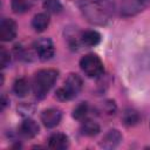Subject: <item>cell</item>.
Instances as JSON below:
<instances>
[{
  "label": "cell",
  "mask_w": 150,
  "mask_h": 150,
  "mask_svg": "<svg viewBox=\"0 0 150 150\" xmlns=\"http://www.w3.org/2000/svg\"><path fill=\"white\" fill-rule=\"evenodd\" d=\"M82 89V80L76 74H70L62 88L56 91V96L61 101H67L75 97Z\"/></svg>",
  "instance_id": "cell-2"
},
{
  "label": "cell",
  "mask_w": 150,
  "mask_h": 150,
  "mask_svg": "<svg viewBox=\"0 0 150 150\" xmlns=\"http://www.w3.org/2000/svg\"><path fill=\"white\" fill-rule=\"evenodd\" d=\"M80 67L82 71L89 77H97L103 73V63L95 54L84 55L80 60Z\"/></svg>",
  "instance_id": "cell-3"
},
{
  "label": "cell",
  "mask_w": 150,
  "mask_h": 150,
  "mask_svg": "<svg viewBox=\"0 0 150 150\" xmlns=\"http://www.w3.org/2000/svg\"><path fill=\"white\" fill-rule=\"evenodd\" d=\"M121 141H122V135L120 134V131L116 129H112L104 135L101 142V146L105 149H112V148H116Z\"/></svg>",
  "instance_id": "cell-9"
},
{
  "label": "cell",
  "mask_w": 150,
  "mask_h": 150,
  "mask_svg": "<svg viewBox=\"0 0 150 150\" xmlns=\"http://www.w3.org/2000/svg\"><path fill=\"white\" fill-rule=\"evenodd\" d=\"M61 117H62V114L59 109H55V108H50V109H47L42 112L41 115V121L43 123L45 127L47 128H54L56 127L60 121H61Z\"/></svg>",
  "instance_id": "cell-8"
},
{
  "label": "cell",
  "mask_w": 150,
  "mask_h": 150,
  "mask_svg": "<svg viewBox=\"0 0 150 150\" xmlns=\"http://www.w3.org/2000/svg\"><path fill=\"white\" fill-rule=\"evenodd\" d=\"M123 123L125 125H135L138 121H139V115L135 111V110H125L123 114Z\"/></svg>",
  "instance_id": "cell-16"
},
{
  "label": "cell",
  "mask_w": 150,
  "mask_h": 150,
  "mask_svg": "<svg viewBox=\"0 0 150 150\" xmlns=\"http://www.w3.org/2000/svg\"><path fill=\"white\" fill-rule=\"evenodd\" d=\"M68 137L64 134H53L48 139V146L54 150H63L68 148Z\"/></svg>",
  "instance_id": "cell-10"
},
{
  "label": "cell",
  "mask_w": 150,
  "mask_h": 150,
  "mask_svg": "<svg viewBox=\"0 0 150 150\" xmlns=\"http://www.w3.org/2000/svg\"><path fill=\"white\" fill-rule=\"evenodd\" d=\"M150 0H127L122 6V14L125 16L134 15L141 11H143L148 5Z\"/></svg>",
  "instance_id": "cell-6"
},
{
  "label": "cell",
  "mask_w": 150,
  "mask_h": 150,
  "mask_svg": "<svg viewBox=\"0 0 150 150\" xmlns=\"http://www.w3.org/2000/svg\"><path fill=\"white\" fill-rule=\"evenodd\" d=\"M59 73L55 69L39 70L33 79V91L38 98H43L54 86Z\"/></svg>",
  "instance_id": "cell-1"
},
{
  "label": "cell",
  "mask_w": 150,
  "mask_h": 150,
  "mask_svg": "<svg viewBox=\"0 0 150 150\" xmlns=\"http://www.w3.org/2000/svg\"><path fill=\"white\" fill-rule=\"evenodd\" d=\"M100 131V125L91 121V120H86L81 124V132L86 136H95Z\"/></svg>",
  "instance_id": "cell-14"
},
{
  "label": "cell",
  "mask_w": 150,
  "mask_h": 150,
  "mask_svg": "<svg viewBox=\"0 0 150 150\" xmlns=\"http://www.w3.org/2000/svg\"><path fill=\"white\" fill-rule=\"evenodd\" d=\"M82 11H83V14L87 16L88 21H90L91 23L102 25L108 20L107 12L97 2L86 1L82 6Z\"/></svg>",
  "instance_id": "cell-4"
},
{
  "label": "cell",
  "mask_w": 150,
  "mask_h": 150,
  "mask_svg": "<svg viewBox=\"0 0 150 150\" xmlns=\"http://www.w3.org/2000/svg\"><path fill=\"white\" fill-rule=\"evenodd\" d=\"M49 25V16L46 13L36 14L32 20V26L36 32H43Z\"/></svg>",
  "instance_id": "cell-13"
},
{
  "label": "cell",
  "mask_w": 150,
  "mask_h": 150,
  "mask_svg": "<svg viewBox=\"0 0 150 150\" xmlns=\"http://www.w3.org/2000/svg\"><path fill=\"white\" fill-rule=\"evenodd\" d=\"M13 90H14V93H15L18 96H20V97L26 96V95L28 94V91H29V83H28V81H27L26 79H23V77L16 80V81L14 82Z\"/></svg>",
  "instance_id": "cell-15"
},
{
  "label": "cell",
  "mask_w": 150,
  "mask_h": 150,
  "mask_svg": "<svg viewBox=\"0 0 150 150\" xmlns=\"http://www.w3.org/2000/svg\"><path fill=\"white\" fill-rule=\"evenodd\" d=\"M34 49L39 56L40 60L47 61L54 56L55 48L50 39L48 38H41L34 42Z\"/></svg>",
  "instance_id": "cell-5"
},
{
  "label": "cell",
  "mask_w": 150,
  "mask_h": 150,
  "mask_svg": "<svg viewBox=\"0 0 150 150\" xmlns=\"http://www.w3.org/2000/svg\"><path fill=\"white\" fill-rule=\"evenodd\" d=\"M11 61V57H9V53L4 48L1 47V50H0V62H1V67L2 68H6L8 66Z\"/></svg>",
  "instance_id": "cell-20"
},
{
  "label": "cell",
  "mask_w": 150,
  "mask_h": 150,
  "mask_svg": "<svg viewBox=\"0 0 150 150\" xmlns=\"http://www.w3.org/2000/svg\"><path fill=\"white\" fill-rule=\"evenodd\" d=\"M20 132L25 137L32 138V137H34V136L38 135V132H39V125L36 124L35 121H33L30 118H27V120H25L22 122V124L20 127Z\"/></svg>",
  "instance_id": "cell-11"
},
{
  "label": "cell",
  "mask_w": 150,
  "mask_h": 150,
  "mask_svg": "<svg viewBox=\"0 0 150 150\" xmlns=\"http://www.w3.org/2000/svg\"><path fill=\"white\" fill-rule=\"evenodd\" d=\"M87 112H88V105H87V103H81V104H79L75 109H74V112H73V116H74V118H76V120H82L86 115H87Z\"/></svg>",
  "instance_id": "cell-19"
},
{
  "label": "cell",
  "mask_w": 150,
  "mask_h": 150,
  "mask_svg": "<svg viewBox=\"0 0 150 150\" xmlns=\"http://www.w3.org/2000/svg\"><path fill=\"white\" fill-rule=\"evenodd\" d=\"M43 7L47 12L53 13V14L60 13L61 9H62V5L59 0H46L45 4H43Z\"/></svg>",
  "instance_id": "cell-17"
},
{
  "label": "cell",
  "mask_w": 150,
  "mask_h": 150,
  "mask_svg": "<svg viewBox=\"0 0 150 150\" xmlns=\"http://www.w3.org/2000/svg\"><path fill=\"white\" fill-rule=\"evenodd\" d=\"M12 8L15 13H25L29 8L27 0H12Z\"/></svg>",
  "instance_id": "cell-18"
},
{
  "label": "cell",
  "mask_w": 150,
  "mask_h": 150,
  "mask_svg": "<svg viewBox=\"0 0 150 150\" xmlns=\"http://www.w3.org/2000/svg\"><path fill=\"white\" fill-rule=\"evenodd\" d=\"M100 41H101V35L96 30H87L81 35V42L87 47H94L98 45Z\"/></svg>",
  "instance_id": "cell-12"
},
{
  "label": "cell",
  "mask_w": 150,
  "mask_h": 150,
  "mask_svg": "<svg viewBox=\"0 0 150 150\" xmlns=\"http://www.w3.org/2000/svg\"><path fill=\"white\" fill-rule=\"evenodd\" d=\"M16 35V23L11 19H2L0 23V39L2 41H12Z\"/></svg>",
  "instance_id": "cell-7"
}]
</instances>
